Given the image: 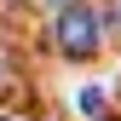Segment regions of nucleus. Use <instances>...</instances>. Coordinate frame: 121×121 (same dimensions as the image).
Returning a JSON list of instances; mask_svg holds the SVG:
<instances>
[{
	"instance_id": "nucleus-1",
	"label": "nucleus",
	"mask_w": 121,
	"mask_h": 121,
	"mask_svg": "<svg viewBox=\"0 0 121 121\" xmlns=\"http://www.w3.org/2000/svg\"><path fill=\"white\" fill-rule=\"evenodd\" d=\"M52 35H58V52L81 64V58L98 52V40H104V17L86 6V0H64V6H58V17H52Z\"/></svg>"
},
{
	"instance_id": "nucleus-2",
	"label": "nucleus",
	"mask_w": 121,
	"mask_h": 121,
	"mask_svg": "<svg viewBox=\"0 0 121 121\" xmlns=\"http://www.w3.org/2000/svg\"><path fill=\"white\" fill-rule=\"evenodd\" d=\"M104 35L121 40V0H110V12H104Z\"/></svg>"
},
{
	"instance_id": "nucleus-3",
	"label": "nucleus",
	"mask_w": 121,
	"mask_h": 121,
	"mask_svg": "<svg viewBox=\"0 0 121 121\" xmlns=\"http://www.w3.org/2000/svg\"><path fill=\"white\" fill-rule=\"evenodd\" d=\"M0 75H6V64H0Z\"/></svg>"
},
{
	"instance_id": "nucleus-4",
	"label": "nucleus",
	"mask_w": 121,
	"mask_h": 121,
	"mask_svg": "<svg viewBox=\"0 0 121 121\" xmlns=\"http://www.w3.org/2000/svg\"><path fill=\"white\" fill-rule=\"evenodd\" d=\"M0 121H12V115H0Z\"/></svg>"
}]
</instances>
